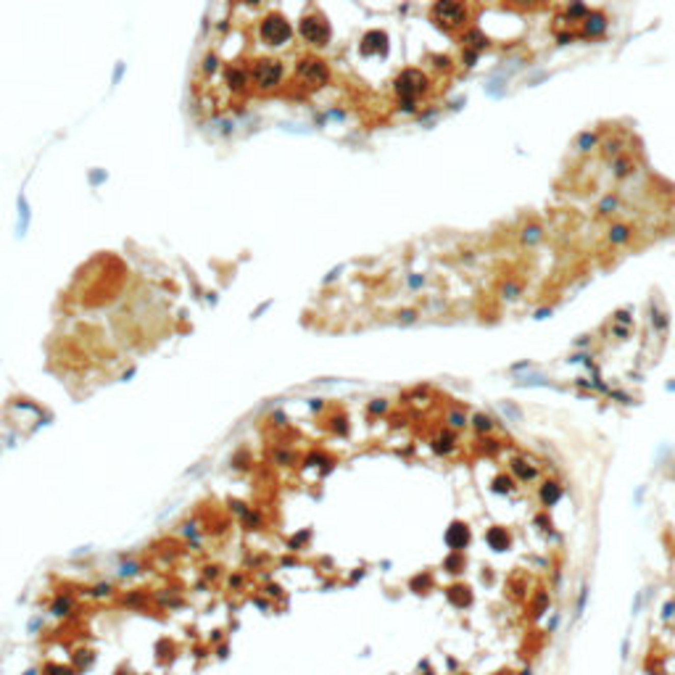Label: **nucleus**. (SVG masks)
<instances>
[{
	"instance_id": "nucleus-1",
	"label": "nucleus",
	"mask_w": 675,
	"mask_h": 675,
	"mask_svg": "<svg viewBox=\"0 0 675 675\" xmlns=\"http://www.w3.org/2000/svg\"><path fill=\"white\" fill-rule=\"evenodd\" d=\"M422 90H425V74L417 71V69H406V71L396 80V93H398V95H404L406 100L414 98L417 93H422Z\"/></svg>"
},
{
	"instance_id": "nucleus-2",
	"label": "nucleus",
	"mask_w": 675,
	"mask_h": 675,
	"mask_svg": "<svg viewBox=\"0 0 675 675\" xmlns=\"http://www.w3.org/2000/svg\"><path fill=\"white\" fill-rule=\"evenodd\" d=\"M253 80H256V85H262V87L280 85V80H282V66L277 64V61H258V64H253Z\"/></svg>"
},
{
	"instance_id": "nucleus-3",
	"label": "nucleus",
	"mask_w": 675,
	"mask_h": 675,
	"mask_svg": "<svg viewBox=\"0 0 675 675\" xmlns=\"http://www.w3.org/2000/svg\"><path fill=\"white\" fill-rule=\"evenodd\" d=\"M262 35H264V40H267L269 45H282V42L290 40V27H288V21L280 19V16H269V19L262 24Z\"/></svg>"
},
{
	"instance_id": "nucleus-4",
	"label": "nucleus",
	"mask_w": 675,
	"mask_h": 675,
	"mask_svg": "<svg viewBox=\"0 0 675 675\" xmlns=\"http://www.w3.org/2000/svg\"><path fill=\"white\" fill-rule=\"evenodd\" d=\"M301 35L306 42H314V45H322V42H327L330 37V27L322 21V19H303L301 21Z\"/></svg>"
},
{
	"instance_id": "nucleus-5",
	"label": "nucleus",
	"mask_w": 675,
	"mask_h": 675,
	"mask_svg": "<svg viewBox=\"0 0 675 675\" xmlns=\"http://www.w3.org/2000/svg\"><path fill=\"white\" fill-rule=\"evenodd\" d=\"M433 13H435V19L440 24H462L467 11H464V6H459V3H438L433 8Z\"/></svg>"
},
{
	"instance_id": "nucleus-6",
	"label": "nucleus",
	"mask_w": 675,
	"mask_h": 675,
	"mask_svg": "<svg viewBox=\"0 0 675 675\" xmlns=\"http://www.w3.org/2000/svg\"><path fill=\"white\" fill-rule=\"evenodd\" d=\"M301 76H303L306 82H311V85H322V82L327 80V69H325L322 61L309 58V61H303V64H301Z\"/></svg>"
},
{
	"instance_id": "nucleus-7",
	"label": "nucleus",
	"mask_w": 675,
	"mask_h": 675,
	"mask_svg": "<svg viewBox=\"0 0 675 675\" xmlns=\"http://www.w3.org/2000/svg\"><path fill=\"white\" fill-rule=\"evenodd\" d=\"M467 541H470V530H467V525L454 523V525L449 528V533H446V543H449L454 551H459V549H464V546H467Z\"/></svg>"
},
{
	"instance_id": "nucleus-8",
	"label": "nucleus",
	"mask_w": 675,
	"mask_h": 675,
	"mask_svg": "<svg viewBox=\"0 0 675 675\" xmlns=\"http://www.w3.org/2000/svg\"><path fill=\"white\" fill-rule=\"evenodd\" d=\"M485 538H488L490 549H496V551H504L506 546H509V533H506L504 528H490Z\"/></svg>"
},
{
	"instance_id": "nucleus-9",
	"label": "nucleus",
	"mask_w": 675,
	"mask_h": 675,
	"mask_svg": "<svg viewBox=\"0 0 675 675\" xmlns=\"http://www.w3.org/2000/svg\"><path fill=\"white\" fill-rule=\"evenodd\" d=\"M607 29V19L602 16V13H586V29H583V35H602Z\"/></svg>"
},
{
	"instance_id": "nucleus-10",
	"label": "nucleus",
	"mask_w": 675,
	"mask_h": 675,
	"mask_svg": "<svg viewBox=\"0 0 675 675\" xmlns=\"http://www.w3.org/2000/svg\"><path fill=\"white\" fill-rule=\"evenodd\" d=\"M559 496H562V488H559L557 483H543V488H541V501H543L546 506L557 504Z\"/></svg>"
},
{
	"instance_id": "nucleus-11",
	"label": "nucleus",
	"mask_w": 675,
	"mask_h": 675,
	"mask_svg": "<svg viewBox=\"0 0 675 675\" xmlns=\"http://www.w3.org/2000/svg\"><path fill=\"white\" fill-rule=\"evenodd\" d=\"M449 599L456 604V607H467L470 602H472V596H470V588H464V586H454L451 591H449Z\"/></svg>"
},
{
	"instance_id": "nucleus-12",
	"label": "nucleus",
	"mask_w": 675,
	"mask_h": 675,
	"mask_svg": "<svg viewBox=\"0 0 675 675\" xmlns=\"http://www.w3.org/2000/svg\"><path fill=\"white\" fill-rule=\"evenodd\" d=\"M628 238H631V229H628L625 224H615L609 229V243L612 245H617V243H625Z\"/></svg>"
},
{
	"instance_id": "nucleus-13",
	"label": "nucleus",
	"mask_w": 675,
	"mask_h": 675,
	"mask_svg": "<svg viewBox=\"0 0 675 675\" xmlns=\"http://www.w3.org/2000/svg\"><path fill=\"white\" fill-rule=\"evenodd\" d=\"M464 45H467V48L480 50L483 45H485V37H483L480 32H475V29H472V32H467V35H464Z\"/></svg>"
},
{
	"instance_id": "nucleus-14",
	"label": "nucleus",
	"mask_w": 675,
	"mask_h": 675,
	"mask_svg": "<svg viewBox=\"0 0 675 675\" xmlns=\"http://www.w3.org/2000/svg\"><path fill=\"white\" fill-rule=\"evenodd\" d=\"M631 172H633V161L631 159H625V156L615 159V174L617 177H625V174H631Z\"/></svg>"
},
{
	"instance_id": "nucleus-15",
	"label": "nucleus",
	"mask_w": 675,
	"mask_h": 675,
	"mask_svg": "<svg viewBox=\"0 0 675 675\" xmlns=\"http://www.w3.org/2000/svg\"><path fill=\"white\" fill-rule=\"evenodd\" d=\"M549 604V596L543 591H538V596H535V602H533V617H541L543 615V609Z\"/></svg>"
},
{
	"instance_id": "nucleus-16",
	"label": "nucleus",
	"mask_w": 675,
	"mask_h": 675,
	"mask_svg": "<svg viewBox=\"0 0 675 675\" xmlns=\"http://www.w3.org/2000/svg\"><path fill=\"white\" fill-rule=\"evenodd\" d=\"M593 145H596V135H593V132H583V135H580V140H578V148H580V150H591Z\"/></svg>"
},
{
	"instance_id": "nucleus-17",
	"label": "nucleus",
	"mask_w": 675,
	"mask_h": 675,
	"mask_svg": "<svg viewBox=\"0 0 675 675\" xmlns=\"http://www.w3.org/2000/svg\"><path fill=\"white\" fill-rule=\"evenodd\" d=\"M227 80H229V85H232V87H243L245 85V74L238 71V69H229L227 71Z\"/></svg>"
},
{
	"instance_id": "nucleus-18",
	"label": "nucleus",
	"mask_w": 675,
	"mask_h": 675,
	"mask_svg": "<svg viewBox=\"0 0 675 675\" xmlns=\"http://www.w3.org/2000/svg\"><path fill=\"white\" fill-rule=\"evenodd\" d=\"M523 238H525V243H535V240H538V238H541V227H538V224H533V227H528V229H525V235H523Z\"/></svg>"
},
{
	"instance_id": "nucleus-19",
	"label": "nucleus",
	"mask_w": 675,
	"mask_h": 675,
	"mask_svg": "<svg viewBox=\"0 0 675 675\" xmlns=\"http://www.w3.org/2000/svg\"><path fill=\"white\" fill-rule=\"evenodd\" d=\"M523 464H525V462H514V464H512V470H514V472H517L523 480L533 478V470H530V467H523Z\"/></svg>"
},
{
	"instance_id": "nucleus-20",
	"label": "nucleus",
	"mask_w": 675,
	"mask_h": 675,
	"mask_svg": "<svg viewBox=\"0 0 675 675\" xmlns=\"http://www.w3.org/2000/svg\"><path fill=\"white\" fill-rule=\"evenodd\" d=\"M615 209H617V201L609 195V198H604V201H602V206H599V214H612Z\"/></svg>"
},
{
	"instance_id": "nucleus-21",
	"label": "nucleus",
	"mask_w": 675,
	"mask_h": 675,
	"mask_svg": "<svg viewBox=\"0 0 675 675\" xmlns=\"http://www.w3.org/2000/svg\"><path fill=\"white\" fill-rule=\"evenodd\" d=\"M475 425H478V430H490V420L483 417V414H480V417H475Z\"/></svg>"
},
{
	"instance_id": "nucleus-22",
	"label": "nucleus",
	"mask_w": 675,
	"mask_h": 675,
	"mask_svg": "<svg viewBox=\"0 0 675 675\" xmlns=\"http://www.w3.org/2000/svg\"><path fill=\"white\" fill-rule=\"evenodd\" d=\"M509 485H512V480H509V478H499V480H496V490H499V494H504V490H509Z\"/></svg>"
},
{
	"instance_id": "nucleus-23",
	"label": "nucleus",
	"mask_w": 675,
	"mask_h": 675,
	"mask_svg": "<svg viewBox=\"0 0 675 675\" xmlns=\"http://www.w3.org/2000/svg\"><path fill=\"white\" fill-rule=\"evenodd\" d=\"M449 420H451V425H454V427H462V425H464V417H462V414H459V411H454V414H451Z\"/></svg>"
},
{
	"instance_id": "nucleus-24",
	"label": "nucleus",
	"mask_w": 675,
	"mask_h": 675,
	"mask_svg": "<svg viewBox=\"0 0 675 675\" xmlns=\"http://www.w3.org/2000/svg\"><path fill=\"white\" fill-rule=\"evenodd\" d=\"M514 293H517V285H506L504 288V296L506 298H514Z\"/></svg>"
},
{
	"instance_id": "nucleus-25",
	"label": "nucleus",
	"mask_w": 675,
	"mask_h": 675,
	"mask_svg": "<svg viewBox=\"0 0 675 675\" xmlns=\"http://www.w3.org/2000/svg\"><path fill=\"white\" fill-rule=\"evenodd\" d=\"M520 675H530V672H528V670H525V672H520Z\"/></svg>"
},
{
	"instance_id": "nucleus-26",
	"label": "nucleus",
	"mask_w": 675,
	"mask_h": 675,
	"mask_svg": "<svg viewBox=\"0 0 675 675\" xmlns=\"http://www.w3.org/2000/svg\"><path fill=\"white\" fill-rule=\"evenodd\" d=\"M499 675H506V672H499Z\"/></svg>"
}]
</instances>
